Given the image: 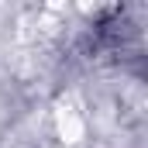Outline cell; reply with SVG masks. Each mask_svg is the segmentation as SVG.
Instances as JSON below:
<instances>
[]
</instances>
